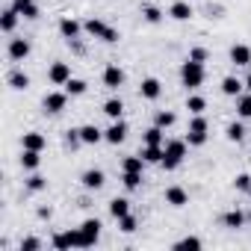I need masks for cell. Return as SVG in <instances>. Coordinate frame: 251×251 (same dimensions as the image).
<instances>
[{
  "label": "cell",
  "mask_w": 251,
  "mask_h": 251,
  "mask_svg": "<svg viewBox=\"0 0 251 251\" xmlns=\"http://www.w3.org/2000/svg\"><path fill=\"white\" fill-rule=\"evenodd\" d=\"M59 36L65 39V42H74V39H80V33H83V24L77 21V18H71V15H65V18H59Z\"/></svg>",
  "instance_id": "ba28073f"
},
{
  "label": "cell",
  "mask_w": 251,
  "mask_h": 251,
  "mask_svg": "<svg viewBox=\"0 0 251 251\" xmlns=\"http://www.w3.org/2000/svg\"><path fill=\"white\" fill-rule=\"evenodd\" d=\"M6 83H9L12 89H18V92H21V89H27V86H30V77H27V74H24L21 68H15V71H9Z\"/></svg>",
  "instance_id": "f546056e"
},
{
  "label": "cell",
  "mask_w": 251,
  "mask_h": 251,
  "mask_svg": "<svg viewBox=\"0 0 251 251\" xmlns=\"http://www.w3.org/2000/svg\"><path fill=\"white\" fill-rule=\"evenodd\" d=\"M142 142H145V145H163V142H166V130L154 124V127H148V130H145Z\"/></svg>",
  "instance_id": "83f0119b"
},
{
  "label": "cell",
  "mask_w": 251,
  "mask_h": 251,
  "mask_svg": "<svg viewBox=\"0 0 251 251\" xmlns=\"http://www.w3.org/2000/svg\"><path fill=\"white\" fill-rule=\"evenodd\" d=\"M18 248H21V251H39V248H42V239H39V236H24Z\"/></svg>",
  "instance_id": "ab89813d"
},
{
  "label": "cell",
  "mask_w": 251,
  "mask_h": 251,
  "mask_svg": "<svg viewBox=\"0 0 251 251\" xmlns=\"http://www.w3.org/2000/svg\"><path fill=\"white\" fill-rule=\"evenodd\" d=\"M12 6H15V9H18V15H21V18H27V21H33V18H39V15H42L36 0H15Z\"/></svg>",
  "instance_id": "ffe728a7"
},
{
  "label": "cell",
  "mask_w": 251,
  "mask_h": 251,
  "mask_svg": "<svg viewBox=\"0 0 251 251\" xmlns=\"http://www.w3.org/2000/svg\"><path fill=\"white\" fill-rule=\"evenodd\" d=\"M142 172H121V183H124V189L127 192H136L139 186H142Z\"/></svg>",
  "instance_id": "484cf974"
},
{
  "label": "cell",
  "mask_w": 251,
  "mask_h": 251,
  "mask_svg": "<svg viewBox=\"0 0 251 251\" xmlns=\"http://www.w3.org/2000/svg\"><path fill=\"white\" fill-rule=\"evenodd\" d=\"M80 183H83V189H89V192H98V189H103V183H106V175H103L100 169H86V172L80 175Z\"/></svg>",
  "instance_id": "30bf717a"
},
{
  "label": "cell",
  "mask_w": 251,
  "mask_h": 251,
  "mask_svg": "<svg viewBox=\"0 0 251 251\" xmlns=\"http://www.w3.org/2000/svg\"><path fill=\"white\" fill-rule=\"evenodd\" d=\"M30 50H33V48H30V42H27V39H12L6 53H9V59H12V62H24V59L30 56Z\"/></svg>",
  "instance_id": "4fadbf2b"
},
{
  "label": "cell",
  "mask_w": 251,
  "mask_h": 251,
  "mask_svg": "<svg viewBox=\"0 0 251 251\" xmlns=\"http://www.w3.org/2000/svg\"><path fill=\"white\" fill-rule=\"evenodd\" d=\"M86 89H89V83H86V80H80V77H71V80L65 83V92H68L71 98H80V95H86Z\"/></svg>",
  "instance_id": "d6a6232c"
},
{
  "label": "cell",
  "mask_w": 251,
  "mask_h": 251,
  "mask_svg": "<svg viewBox=\"0 0 251 251\" xmlns=\"http://www.w3.org/2000/svg\"><path fill=\"white\" fill-rule=\"evenodd\" d=\"M100 80H103V86H106V89H112V92H115V89H121V86H124V68H121V65H115V62H109V65L103 68V77H100Z\"/></svg>",
  "instance_id": "9c48e42d"
},
{
  "label": "cell",
  "mask_w": 251,
  "mask_h": 251,
  "mask_svg": "<svg viewBox=\"0 0 251 251\" xmlns=\"http://www.w3.org/2000/svg\"><path fill=\"white\" fill-rule=\"evenodd\" d=\"M142 157H145V163H163V145H145L142 148Z\"/></svg>",
  "instance_id": "d590c367"
},
{
  "label": "cell",
  "mask_w": 251,
  "mask_h": 251,
  "mask_svg": "<svg viewBox=\"0 0 251 251\" xmlns=\"http://www.w3.org/2000/svg\"><path fill=\"white\" fill-rule=\"evenodd\" d=\"M65 142H68L71 148L83 145V139H80V127H77V130H74V127H71V130H65Z\"/></svg>",
  "instance_id": "7bdbcfd3"
},
{
  "label": "cell",
  "mask_w": 251,
  "mask_h": 251,
  "mask_svg": "<svg viewBox=\"0 0 251 251\" xmlns=\"http://www.w3.org/2000/svg\"><path fill=\"white\" fill-rule=\"evenodd\" d=\"M204 77H207L204 62H195V59H189V56H186V62L180 65V83H183L189 92H195V89H201V86H204Z\"/></svg>",
  "instance_id": "7a4b0ae2"
},
{
  "label": "cell",
  "mask_w": 251,
  "mask_h": 251,
  "mask_svg": "<svg viewBox=\"0 0 251 251\" xmlns=\"http://www.w3.org/2000/svg\"><path fill=\"white\" fill-rule=\"evenodd\" d=\"M204 242L198 239V236H183V239H177L175 242V248H201Z\"/></svg>",
  "instance_id": "b9f144b4"
},
{
  "label": "cell",
  "mask_w": 251,
  "mask_h": 251,
  "mask_svg": "<svg viewBox=\"0 0 251 251\" xmlns=\"http://www.w3.org/2000/svg\"><path fill=\"white\" fill-rule=\"evenodd\" d=\"M127 213H130V201H127V198H118V195H115V198L109 201V216H112L115 222L124 219Z\"/></svg>",
  "instance_id": "d4e9b609"
},
{
  "label": "cell",
  "mask_w": 251,
  "mask_h": 251,
  "mask_svg": "<svg viewBox=\"0 0 251 251\" xmlns=\"http://www.w3.org/2000/svg\"><path fill=\"white\" fill-rule=\"evenodd\" d=\"M42 106H45V112L59 115V112L68 106V92H48L45 100H42Z\"/></svg>",
  "instance_id": "52a82bcc"
},
{
  "label": "cell",
  "mask_w": 251,
  "mask_h": 251,
  "mask_svg": "<svg viewBox=\"0 0 251 251\" xmlns=\"http://www.w3.org/2000/svg\"><path fill=\"white\" fill-rule=\"evenodd\" d=\"M222 225H225L227 230H239V227L245 225V213H242L239 207H233V210H227V213L222 216Z\"/></svg>",
  "instance_id": "44dd1931"
},
{
  "label": "cell",
  "mask_w": 251,
  "mask_h": 251,
  "mask_svg": "<svg viewBox=\"0 0 251 251\" xmlns=\"http://www.w3.org/2000/svg\"><path fill=\"white\" fill-rule=\"evenodd\" d=\"M227 56H230V62H233L236 68H245V65H251V48H248V45H233Z\"/></svg>",
  "instance_id": "d6986e66"
},
{
  "label": "cell",
  "mask_w": 251,
  "mask_h": 251,
  "mask_svg": "<svg viewBox=\"0 0 251 251\" xmlns=\"http://www.w3.org/2000/svg\"><path fill=\"white\" fill-rule=\"evenodd\" d=\"M50 216H53L50 207H39V219H50Z\"/></svg>",
  "instance_id": "f6af8a7d"
},
{
  "label": "cell",
  "mask_w": 251,
  "mask_h": 251,
  "mask_svg": "<svg viewBox=\"0 0 251 251\" xmlns=\"http://www.w3.org/2000/svg\"><path fill=\"white\" fill-rule=\"evenodd\" d=\"M21 169H27V172H36L39 166H42V151H27V148H21Z\"/></svg>",
  "instance_id": "cb8c5ba5"
},
{
  "label": "cell",
  "mask_w": 251,
  "mask_h": 251,
  "mask_svg": "<svg viewBox=\"0 0 251 251\" xmlns=\"http://www.w3.org/2000/svg\"><path fill=\"white\" fill-rule=\"evenodd\" d=\"M53 248H80V230H56L53 239H50Z\"/></svg>",
  "instance_id": "8fae6325"
},
{
  "label": "cell",
  "mask_w": 251,
  "mask_h": 251,
  "mask_svg": "<svg viewBox=\"0 0 251 251\" xmlns=\"http://www.w3.org/2000/svg\"><path fill=\"white\" fill-rule=\"evenodd\" d=\"M186 145H189L186 139H169V142L163 145V163H160V166H163L166 172H175V169L186 160Z\"/></svg>",
  "instance_id": "6da1fadb"
},
{
  "label": "cell",
  "mask_w": 251,
  "mask_h": 251,
  "mask_svg": "<svg viewBox=\"0 0 251 251\" xmlns=\"http://www.w3.org/2000/svg\"><path fill=\"white\" fill-rule=\"evenodd\" d=\"M83 33H86V36H92V39H100V42H118V30H115V27H109L106 21L95 18V15L83 21Z\"/></svg>",
  "instance_id": "3957f363"
},
{
  "label": "cell",
  "mask_w": 251,
  "mask_h": 251,
  "mask_svg": "<svg viewBox=\"0 0 251 251\" xmlns=\"http://www.w3.org/2000/svg\"><path fill=\"white\" fill-rule=\"evenodd\" d=\"M245 89H248V92H251V74H248V77H245Z\"/></svg>",
  "instance_id": "bcb514c9"
},
{
  "label": "cell",
  "mask_w": 251,
  "mask_h": 251,
  "mask_svg": "<svg viewBox=\"0 0 251 251\" xmlns=\"http://www.w3.org/2000/svg\"><path fill=\"white\" fill-rule=\"evenodd\" d=\"M139 95H142L145 100H157V98L163 95V83H160L157 77H145V80L139 83Z\"/></svg>",
  "instance_id": "5bb4252c"
},
{
  "label": "cell",
  "mask_w": 251,
  "mask_h": 251,
  "mask_svg": "<svg viewBox=\"0 0 251 251\" xmlns=\"http://www.w3.org/2000/svg\"><path fill=\"white\" fill-rule=\"evenodd\" d=\"M192 15H195V9H192L189 0H175L169 6V18H175V21H189Z\"/></svg>",
  "instance_id": "2e32d148"
},
{
  "label": "cell",
  "mask_w": 251,
  "mask_h": 251,
  "mask_svg": "<svg viewBox=\"0 0 251 251\" xmlns=\"http://www.w3.org/2000/svg\"><path fill=\"white\" fill-rule=\"evenodd\" d=\"M136 227H139V222H136V216H133V213H127L124 219H118V230H121V233H133Z\"/></svg>",
  "instance_id": "74e56055"
},
{
  "label": "cell",
  "mask_w": 251,
  "mask_h": 251,
  "mask_svg": "<svg viewBox=\"0 0 251 251\" xmlns=\"http://www.w3.org/2000/svg\"><path fill=\"white\" fill-rule=\"evenodd\" d=\"M163 15H166V12H163V9H157V6H142V18H145L148 24H160V21H163Z\"/></svg>",
  "instance_id": "f35d334b"
},
{
  "label": "cell",
  "mask_w": 251,
  "mask_h": 251,
  "mask_svg": "<svg viewBox=\"0 0 251 251\" xmlns=\"http://www.w3.org/2000/svg\"><path fill=\"white\" fill-rule=\"evenodd\" d=\"M248 198H251V189H248Z\"/></svg>",
  "instance_id": "7dc6e473"
},
{
  "label": "cell",
  "mask_w": 251,
  "mask_h": 251,
  "mask_svg": "<svg viewBox=\"0 0 251 251\" xmlns=\"http://www.w3.org/2000/svg\"><path fill=\"white\" fill-rule=\"evenodd\" d=\"M18 9L15 6H9V9H3V18H0V30H3L6 36H12L15 33V27H18Z\"/></svg>",
  "instance_id": "603a6c76"
},
{
  "label": "cell",
  "mask_w": 251,
  "mask_h": 251,
  "mask_svg": "<svg viewBox=\"0 0 251 251\" xmlns=\"http://www.w3.org/2000/svg\"><path fill=\"white\" fill-rule=\"evenodd\" d=\"M189 59H195V62H207L210 53H207V48H192V50H189Z\"/></svg>",
  "instance_id": "ee69618b"
},
{
  "label": "cell",
  "mask_w": 251,
  "mask_h": 251,
  "mask_svg": "<svg viewBox=\"0 0 251 251\" xmlns=\"http://www.w3.org/2000/svg\"><path fill=\"white\" fill-rule=\"evenodd\" d=\"M175 121H177V115H175L172 109H160V112L154 115V124H157V127H163V130L175 127Z\"/></svg>",
  "instance_id": "f1b7e54d"
},
{
  "label": "cell",
  "mask_w": 251,
  "mask_h": 251,
  "mask_svg": "<svg viewBox=\"0 0 251 251\" xmlns=\"http://www.w3.org/2000/svg\"><path fill=\"white\" fill-rule=\"evenodd\" d=\"M48 80H50L53 86H65V83L71 80V65H68V62H50Z\"/></svg>",
  "instance_id": "7c38bea8"
},
{
  "label": "cell",
  "mask_w": 251,
  "mask_h": 251,
  "mask_svg": "<svg viewBox=\"0 0 251 251\" xmlns=\"http://www.w3.org/2000/svg\"><path fill=\"white\" fill-rule=\"evenodd\" d=\"M21 148H27V151H45L48 148V136L39 133V130H30V133L21 136Z\"/></svg>",
  "instance_id": "9a60e30c"
},
{
  "label": "cell",
  "mask_w": 251,
  "mask_h": 251,
  "mask_svg": "<svg viewBox=\"0 0 251 251\" xmlns=\"http://www.w3.org/2000/svg\"><path fill=\"white\" fill-rule=\"evenodd\" d=\"M225 136H227V142H242V139H245V124H242V121H233V124H227Z\"/></svg>",
  "instance_id": "1f68e13d"
},
{
  "label": "cell",
  "mask_w": 251,
  "mask_h": 251,
  "mask_svg": "<svg viewBox=\"0 0 251 251\" xmlns=\"http://www.w3.org/2000/svg\"><path fill=\"white\" fill-rule=\"evenodd\" d=\"M163 198H166L169 207H186V204H189V192H186L183 186H169Z\"/></svg>",
  "instance_id": "ac0fdd59"
},
{
  "label": "cell",
  "mask_w": 251,
  "mask_h": 251,
  "mask_svg": "<svg viewBox=\"0 0 251 251\" xmlns=\"http://www.w3.org/2000/svg\"><path fill=\"white\" fill-rule=\"evenodd\" d=\"M242 89H245V80H239L236 74L222 77V95H227V98H239V95H242Z\"/></svg>",
  "instance_id": "e0dca14e"
},
{
  "label": "cell",
  "mask_w": 251,
  "mask_h": 251,
  "mask_svg": "<svg viewBox=\"0 0 251 251\" xmlns=\"http://www.w3.org/2000/svg\"><path fill=\"white\" fill-rule=\"evenodd\" d=\"M233 189L236 192H248L251 189V175H236L233 177Z\"/></svg>",
  "instance_id": "60d3db41"
},
{
  "label": "cell",
  "mask_w": 251,
  "mask_h": 251,
  "mask_svg": "<svg viewBox=\"0 0 251 251\" xmlns=\"http://www.w3.org/2000/svg\"><path fill=\"white\" fill-rule=\"evenodd\" d=\"M207 130H210L207 118H204V115H192L189 127H186V142H189L192 148H201V145L207 142Z\"/></svg>",
  "instance_id": "277c9868"
},
{
  "label": "cell",
  "mask_w": 251,
  "mask_h": 251,
  "mask_svg": "<svg viewBox=\"0 0 251 251\" xmlns=\"http://www.w3.org/2000/svg\"><path fill=\"white\" fill-rule=\"evenodd\" d=\"M103 115H109V118H121V115H124V100H121V98H109V100L103 103Z\"/></svg>",
  "instance_id": "4dcf8cb0"
},
{
  "label": "cell",
  "mask_w": 251,
  "mask_h": 251,
  "mask_svg": "<svg viewBox=\"0 0 251 251\" xmlns=\"http://www.w3.org/2000/svg\"><path fill=\"white\" fill-rule=\"evenodd\" d=\"M124 139H127V121L112 118V124L103 130V142H109V145H121Z\"/></svg>",
  "instance_id": "8992f818"
},
{
  "label": "cell",
  "mask_w": 251,
  "mask_h": 251,
  "mask_svg": "<svg viewBox=\"0 0 251 251\" xmlns=\"http://www.w3.org/2000/svg\"><path fill=\"white\" fill-rule=\"evenodd\" d=\"M80 139H83V145H98L103 139V130L98 127V124H83V127H80Z\"/></svg>",
  "instance_id": "7402d4cb"
},
{
  "label": "cell",
  "mask_w": 251,
  "mask_h": 251,
  "mask_svg": "<svg viewBox=\"0 0 251 251\" xmlns=\"http://www.w3.org/2000/svg\"><path fill=\"white\" fill-rule=\"evenodd\" d=\"M186 109H189L192 115H204V109H207V100H204L201 95H189V98H186Z\"/></svg>",
  "instance_id": "e575fe53"
},
{
  "label": "cell",
  "mask_w": 251,
  "mask_h": 251,
  "mask_svg": "<svg viewBox=\"0 0 251 251\" xmlns=\"http://www.w3.org/2000/svg\"><path fill=\"white\" fill-rule=\"evenodd\" d=\"M100 219H86L77 230H80V248H92L95 242H98V236H100Z\"/></svg>",
  "instance_id": "5b68a950"
},
{
  "label": "cell",
  "mask_w": 251,
  "mask_h": 251,
  "mask_svg": "<svg viewBox=\"0 0 251 251\" xmlns=\"http://www.w3.org/2000/svg\"><path fill=\"white\" fill-rule=\"evenodd\" d=\"M145 169V157L142 154H130L121 160V172H142Z\"/></svg>",
  "instance_id": "4316f807"
},
{
  "label": "cell",
  "mask_w": 251,
  "mask_h": 251,
  "mask_svg": "<svg viewBox=\"0 0 251 251\" xmlns=\"http://www.w3.org/2000/svg\"><path fill=\"white\" fill-rule=\"evenodd\" d=\"M236 115H239L242 121H248V118H251V92L236 98Z\"/></svg>",
  "instance_id": "836d02e7"
},
{
  "label": "cell",
  "mask_w": 251,
  "mask_h": 251,
  "mask_svg": "<svg viewBox=\"0 0 251 251\" xmlns=\"http://www.w3.org/2000/svg\"><path fill=\"white\" fill-rule=\"evenodd\" d=\"M24 186H27V192H45V189H48V177H42V175H30V177L24 180Z\"/></svg>",
  "instance_id": "8d00e7d4"
}]
</instances>
